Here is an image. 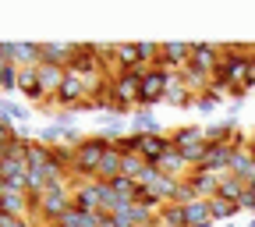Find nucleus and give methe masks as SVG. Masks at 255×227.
<instances>
[{
	"label": "nucleus",
	"mask_w": 255,
	"mask_h": 227,
	"mask_svg": "<svg viewBox=\"0 0 255 227\" xmlns=\"http://www.w3.org/2000/svg\"><path fill=\"white\" fill-rule=\"evenodd\" d=\"M199 142H206V128L202 124H181L177 132H170L174 149H188V146H199Z\"/></svg>",
	"instance_id": "nucleus-14"
},
{
	"label": "nucleus",
	"mask_w": 255,
	"mask_h": 227,
	"mask_svg": "<svg viewBox=\"0 0 255 227\" xmlns=\"http://www.w3.org/2000/svg\"><path fill=\"white\" fill-rule=\"evenodd\" d=\"M107 185H110L114 196H121V199H128V203H135V192H138V181H135V178L121 174V178H114V181H107Z\"/></svg>",
	"instance_id": "nucleus-24"
},
{
	"label": "nucleus",
	"mask_w": 255,
	"mask_h": 227,
	"mask_svg": "<svg viewBox=\"0 0 255 227\" xmlns=\"http://www.w3.org/2000/svg\"><path fill=\"white\" fill-rule=\"evenodd\" d=\"M53 124H60V128H75V110H60V114H53Z\"/></svg>",
	"instance_id": "nucleus-30"
},
{
	"label": "nucleus",
	"mask_w": 255,
	"mask_h": 227,
	"mask_svg": "<svg viewBox=\"0 0 255 227\" xmlns=\"http://www.w3.org/2000/svg\"><path fill=\"white\" fill-rule=\"evenodd\" d=\"M220 178L223 174H213V171H202V167H191L188 171V188L195 192V199H216L220 196Z\"/></svg>",
	"instance_id": "nucleus-4"
},
{
	"label": "nucleus",
	"mask_w": 255,
	"mask_h": 227,
	"mask_svg": "<svg viewBox=\"0 0 255 227\" xmlns=\"http://www.w3.org/2000/svg\"><path fill=\"white\" fill-rule=\"evenodd\" d=\"M131 132L135 135H163L159 132V117L149 114V110H135L131 114Z\"/></svg>",
	"instance_id": "nucleus-20"
},
{
	"label": "nucleus",
	"mask_w": 255,
	"mask_h": 227,
	"mask_svg": "<svg viewBox=\"0 0 255 227\" xmlns=\"http://www.w3.org/2000/svg\"><path fill=\"white\" fill-rule=\"evenodd\" d=\"M163 103H170V107H184V110H195V92H191V89L181 82V75H174L170 85H167Z\"/></svg>",
	"instance_id": "nucleus-10"
},
{
	"label": "nucleus",
	"mask_w": 255,
	"mask_h": 227,
	"mask_svg": "<svg viewBox=\"0 0 255 227\" xmlns=\"http://www.w3.org/2000/svg\"><path fill=\"white\" fill-rule=\"evenodd\" d=\"M184 220L188 227H213V213H209V199H195V203H188L184 206Z\"/></svg>",
	"instance_id": "nucleus-18"
},
{
	"label": "nucleus",
	"mask_w": 255,
	"mask_h": 227,
	"mask_svg": "<svg viewBox=\"0 0 255 227\" xmlns=\"http://www.w3.org/2000/svg\"><path fill=\"white\" fill-rule=\"evenodd\" d=\"M0 227H39L36 217H7V213H0Z\"/></svg>",
	"instance_id": "nucleus-28"
},
{
	"label": "nucleus",
	"mask_w": 255,
	"mask_h": 227,
	"mask_svg": "<svg viewBox=\"0 0 255 227\" xmlns=\"http://www.w3.org/2000/svg\"><path fill=\"white\" fill-rule=\"evenodd\" d=\"M156 167H159V174H167V178H177V181H184V178H188V171H191V167H188V160L181 156V149H174V146L163 153V160H159Z\"/></svg>",
	"instance_id": "nucleus-11"
},
{
	"label": "nucleus",
	"mask_w": 255,
	"mask_h": 227,
	"mask_svg": "<svg viewBox=\"0 0 255 227\" xmlns=\"http://www.w3.org/2000/svg\"><path fill=\"white\" fill-rule=\"evenodd\" d=\"M4 64H7V60H0V71H4Z\"/></svg>",
	"instance_id": "nucleus-33"
},
{
	"label": "nucleus",
	"mask_w": 255,
	"mask_h": 227,
	"mask_svg": "<svg viewBox=\"0 0 255 227\" xmlns=\"http://www.w3.org/2000/svg\"><path fill=\"white\" fill-rule=\"evenodd\" d=\"M231 156H234V146H209L206 149V160H202V171H213V174H227L231 171Z\"/></svg>",
	"instance_id": "nucleus-7"
},
{
	"label": "nucleus",
	"mask_w": 255,
	"mask_h": 227,
	"mask_svg": "<svg viewBox=\"0 0 255 227\" xmlns=\"http://www.w3.org/2000/svg\"><path fill=\"white\" fill-rule=\"evenodd\" d=\"M234 132H238V117L213 121V124H206V142H209V146H231Z\"/></svg>",
	"instance_id": "nucleus-8"
},
{
	"label": "nucleus",
	"mask_w": 255,
	"mask_h": 227,
	"mask_svg": "<svg viewBox=\"0 0 255 227\" xmlns=\"http://www.w3.org/2000/svg\"><path fill=\"white\" fill-rule=\"evenodd\" d=\"M209 213H213L216 224H231V220L241 213V206L231 203V199H220V196H216V199H209Z\"/></svg>",
	"instance_id": "nucleus-21"
},
{
	"label": "nucleus",
	"mask_w": 255,
	"mask_h": 227,
	"mask_svg": "<svg viewBox=\"0 0 255 227\" xmlns=\"http://www.w3.org/2000/svg\"><path fill=\"white\" fill-rule=\"evenodd\" d=\"M39 227H64V224H39Z\"/></svg>",
	"instance_id": "nucleus-32"
},
{
	"label": "nucleus",
	"mask_w": 255,
	"mask_h": 227,
	"mask_svg": "<svg viewBox=\"0 0 255 227\" xmlns=\"http://www.w3.org/2000/svg\"><path fill=\"white\" fill-rule=\"evenodd\" d=\"M121 156H138L142 153V135H135V132H128V135H121V139H114L110 142Z\"/></svg>",
	"instance_id": "nucleus-25"
},
{
	"label": "nucleus",
	"mask_w": 255,
	"mask_h": 227,
	"mask_svg": "<svg viewBox=\"0 0 255 227\" xmlns=\"http://www.w3.org/2000/svg\"><path fill=\"white\" fill-rule=\"evenodd\" d=\"M39 85L46 89V96H53L60 85H64V78H68V68H60V64H46V60H39Z\"/></svg>",
	"instance_id": "nucleus-13"
},
{
	"label": "nucleus",
	"mask_w": 255,
	"mask_h": 227,
	"mask_svg": "<svg viewBox=\"0 0 255 227\" xmlns=\"http://www.w3.org/2000/svg\"><path fill=\"white\" fill-rule=\"evenodd\" d=\"M167 149H170V135H142V153L138 156L145 164H159Z\"/></svg>",
	"instance_id": "nucleus-15"
},
{
	"label": "nucleus",
	"mask_w": 255,
	"mask_h": 227,
	"mask_svg": "<svg viewBox=\"0 0 255 227\" xmlns=\"http://www.w3.org/2000/svg\"><path fill=\"white\" fill-rule=\"evenodd\" d=\"M0 121H4V124H28L32 110L14 103V100H7V96H0Z\"/></svg>",
	"instance_id": "nucleus-19"
},
{
	"label": "nucleus",
	"mask_w": 255,
	"mask_h": 227,
	"mask_svg": "<svg viewBox=\"0 0 255 227\" xmlns=\"http://www.w3.org/2000/svg\"><path fill=\"white\" fill-rule=\"evenodd\" d=\"M170 78H174V75H170V71H163V68H145V71H142V89H138V107L163 103Z\"/></svg>",
	"instance_id": "nucleus-2"
},
{
	"label": "nucleus",
	"mask_w": 255,
	"mask_h": 227,
	"mask_svg": "<svg viewBox=\"0 0 255 227\" xmlns=\"http://www.w3.org/2000/svg\"><path fill=\"white\" fill-rule=\"evenodd\" d=\"M18 75H21V68H14V64H4V71H0V92L11 100V92L18 89Z\"/></svg>",
	"instance_id": "nucleus-26"
},
{
	"label": "nucleus",
	"mask_w": 255,
	"mask_h": 227,
	"mask_svg": "<svg viewBox=\"0 0 255 227\" xmlns=\"http://www.w3.org/2000/svg\"><path fill=\"white\" fill-rule=\"evenodd\" d=\"M124 174V156L110 146L107 153H103V160H100V167H96V181H114V178H121Z\"/></svg>",
	"instance_id": "nucleus-12"
},
{
	"label": "nucleus",
	"mask_w": 255,
	"mask_h": 227,
	"mask_svg": "<svg viewBox=\"0 0 255 227\" xmlns=\"http://www.w3.org/2000/svg\"><path fill=\"white\" fill-rule=\"evenodd\" d=\"M71 185H53L46 196H39V220L43 224H60L71 210Z\"/></svg>",
	"instance_id": "nucleus-1"
},
{
	"label": "nucleus",
	"mask_w": 255,
	"mask_h": 227,
	"mask_svg": "<svg viewBox=\"0 0 255 227\" xmlns=\"http://www.w3.org/2000/svg\"><path fill=\"white\" fill-rule=\"evenodd\" d=\"M191 64L213 75L223 64V43H195V50H191Z\"/></svg>",
	"instance_id": "nucleus-6"
},
{
	"label": "nucleus",
	"mask_w": 255,
	"mask_h": 227,
	"mask_svg": "<svg viewBox=\"0 0 255 227\" xmlns=\"http://www.w3.org/2000/svg\"><path fill=\"white\" fill-rule=\"evenodd\" d=\"M223 227H238V224H223Z\"/></svg>",
	"instance_id": "nucleus-34"
},
{
	"label": "nucleus",
	"mask_w": 255,
	"mask_h": 227,
	"mask_svg": "<svg viewBox=\"0 0 255 227\" xmlns=\"http://www.w3.org/2000/svg\"><path fill=\"white\" fill-rule=\"evenodd\" d=\"M114 64H117V71H138V68H142L138 46H135V43H117V46H114Z\"/></svg>",
	"instance_id": "nucleus-16"
},
{
	"label": "nucleus",
	"mask_w": 255,
	"mask_h": 227,
	"mask_svg": "<svg viewBox=\"0 0 255 227\" xmlns=\"http://www.w3.org/2000/svg\"><path fill=\"white\" fill-rule=\"evenodd\" d=\"M142 71H145V68H138V71H117V75H114V100H117V103H124V107L138 103Z\"/></svg>",
	"instance_id": "nucleus-3"
},
{
	"label": "nucleus",
	"mask_w": 255,
	"mask_h": 227,
	"mask_svg": "<svg viewBox=\"0 0 255 227\" xmlns=\"http://www.w3.org/2000/svg\"><path fill=\"white\" fill-rule=\"evenodd\" d=\"M142 171H145V160H142V156H124V174H128V178L138 181Z\"/></svg>",
	"instance_id": "nucleus-29"
},
{
	"label": "nucleus",
	"mask_w": 255,
	"mask_h": 227,
	"mask_svg": "<svg viewBox=\"0 0 255 227\" xmlns=\"http://www.w3.org/2000/svg\"><path fill=\"white\" fill-rule=\"evenodd\" d=\"M78 50H82V43H43V60H46V64H60V68H68Z\"/></svg>",
	"instance_id": "nucleus-9"
},
{
	"label": "nucleus",
	"mask_w": 255,
	"mask_h": 227,
	"mask_svg": "<svg viewBox=\"0 0 255 227\" xmlns=\"http://www.w3.org/2000/svg\"><path fill=\"white\" fill-rule=\"evenodd\" d=\"M241 210L255 213V185H248V188H245V199H241Z\"/></svg>",
	"instance_id": "nucleus-31"
},
{
	"label": "nucleus",
	"mask_w": 255,
	"mask_h": 227,
	"mask_svg": "<svg viewBox=\"0 0 255 227\" xmlns=\"http://www.w3.org/2000/svg\"><path fill=\"white\" fill-rule=\"evenodd\" d=\"M145 227H159V224H145Z\"/></svg>",
	"instance_id": "nucleus-35"
},
{
	"label": "nucleus",
	"mask_w": 255,
	"mask_h": 227,
	"mask_svg": "<svg viewBox=\"0 0 255 227\" xmlns=\"http://www.w3.org/2000/svg\"><path fill=\"white\" fill-rule=\"evenodd\" d=\"M71 203L82 213H96L103 203V181H85V185H71Z\"/></svg>",
	"instance_id": "nucleus-5"
},
{
	"label": "nucleus",
	"mask_w": 255,
	"mask_h": 227,
	"mask_svg": "<svg viewBox=\"0 0 255 227\" xmlns=\"http://www.w3.org/2000/svg\"><path fill=\"white\" fill-rule=\"evenodd\" d=\"M195 110L209 117V114H216V110H220V100H216L213 92H202V96H195Z\"/></svg>",
	"instance_id": "nucleus-27"
},
{
	"label": "nucleus",
	"mask_w": 255,
	"mask_h": 227,
	"mask_svg": "<svg viewBox=\"0 0 255 227\" xmlns=\"http://www.w3.org/2000/svg\"><path fill=\"white\" fill-rule=\"evenodd\" d=\"M156 224L159 227H188V220H184V206H163V210H159L156 213Z\"/></svg>",
	"instance_id": "nucleus-23"
},
{
	"label": "nucleus",
	"mask_w": 255,
	"mask_h": 227,
	"mask_svg": "<svg viewBox=\"0 0 255 227\" xmlns=\"http://www.w3.org/2000/svg\"><path fill=\"white\" fill-rule=\"evenodd\" d=\"M245 181H238L234 174H223L220 178V199H231V203H238L241 206V199H245Z\"/></svg>",
	"instance_id": "nucleus-22"
},
{
	"label": "nucleus",
	"mask_w": 255,
	"mask_h": 227,
	"mask_svg": "<svg viewBox=\"0 0 255 227\" xmlns=\"http://www.w3.org/2000/svg\"><path fill=\"white\" fill-rule=\"evenodd\" d=\"M149 188H152V196H156L159 203H163V206H170V203L177 206V192H181V181H177V178H167V174H159V178H156Z\"/></svg>",
	"instance_id": "nucleus-17"
}]
</instances>
